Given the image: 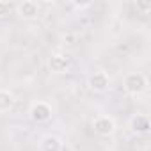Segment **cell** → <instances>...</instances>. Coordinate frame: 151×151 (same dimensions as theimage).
<instances>
[{
	"mask_svg": "<svg viewBox=\"0 0 151 151\" xmlns=\"http://www.w3.org/2000/svg\"><path fill=\"white\" fill-rule=\"evenodd\" d=\"M123 89H124V93L130 94V96H139V94H142V93L147 89V78H146V75L140 73V71L126 73L124 78H123Z\"/></svg>",
	"mask_w": 151,
	"mask_h": 151,
	"instance_id": "1",
	"label": "cell"
},
{
	"mask_svg": "<svg viewBox=\"0 0 151 151\" xmlns=\"http://www.w3.org/2000/svg\"><path fill=\"white\" fill-rule=\"evenodd\" d=\"M52 116H53V109H52V105H50L48 101L39 100V101H34V103L29 107V117H30L34 123H37V124L50 121Z\"/></svg>",
	"mask_w": 151,
	"mask_h": 151,
	"instance_id": "2",
	"label": "cell"
},
{
	"mask_svg": "<svg viewBox=\"0 0 151 151\" xmlns=\"http://www.w3.org/2000/svg\"><path fill=\"white\" fill-rule=\"evenodd\" d=\"M48 68L53 75H64L71 69V59L62 52H55L48 59Z\"/></svg>",
	"mask_w": 151,
	"mask_h": 151,
	"instance_id": "3",
	"label": "cell"
},
{
	"mask_svg": "<svg viewBox=\"0 0 151 151\" xmlns=\"http://www.w3.org/2000/svg\"><path fill=\"white\" fill-rule=\"evenodd\" d=\"M116 121L110 116H96L93 119V130L98 137H110L116 132Z\"/></svg>",
	"mask_w": 151,
	"mask_h": 151,
	"instance_id": "4",
	"label": "cell"
},
{
	"mask_svg": "<svg viewBox=\"0 0 151 151\" xmlns=\"http://www.w3.org/2000/svg\"><path fill=\"white\" fill-rule=\"evenodd\" d=\"M87 86H89V89L93 93H105L110 87V77H109V73L103 71V69H96L89 77Z\"/></svg>",
	"mask_w": 151,
	"mask_h": 151,
	"instance_id": "5",
	"label": "cell"
},
{
	"mask_svg": "<svg viewBox=\"0 0 151 151\" xmlns=\"http://www.w3.org/2000/svg\"><path fill=\"white\" fill-rule=\"evenodd\" d=\"M14 13L22 20H36L39 16V4L34 0H22V2L14 4Z\"/></svg>",
	"mask_w": 151,
	"mask_h": 151,
	"instance_id": "6",
	"label": "cell"
},
{
	"mask_svg": "<svg viewBox=\"0 0 151 151\" xmlns=\"http://www.w3.org/2000/svg\"><path fill=\"white\" fill-rule=\"evenodd\" d=\"M128 128L135 135H147L149 130H151V121L144 114H133L128 119Z\"/></svg>",
	"mask_w": 151,
	"mask_h": 151,
	"instance_id": "7",
	"label": "cell"
},
{
	"mask_svg": "<svg viewBox=\"0 0 151 151\" xmlns=\"http://www.w3.org/2000/svg\"><path fill=\"white\" fill-rule=\"evenodd\" d=\"M62 149H64V144H62L60 137H57V135L48 133V135L41 137V140H39V151H62Z\"/></svg>",
	"mask_w": 151,
	"mask_h": 151,
	"instance_id": "8",
	"label": "cell"
},
{
	"mask_svg": "<svg viewBox=\"0 0 151 151\" xmlns=\"http://www.w3.org/2000/svg\"><path fill=\"white\" fill-rule=\"evenodd\" d=\"M16 100H14V94L7 89H0V114H6L9 110H13Z\"/></svg>",
	"mask_w": 151,
	"mask_h": 151,
	"instance_id": "9",
	"label": "cell"
},
{
	"mask_svg": "<svg viewBox=\"0 0 151 151\" xmlns=\"http://www.w3.org/2000/svg\"><path fill=\"white\" fill-rule=\"evenodd\" d=\"M13 13H14V4L9 2V0H0V20L7 18Z\"/></svg>",
	"mask_w": 151,
	"mask_h": 151,
	"instance_id": "10",
	"label": "cell"
},
{
	"mask_svg": "<svg viewBox=\"0 0 151 151\" xmlns=\"http://www.w3.org/2000/svg\"><path fill=\"white\" fill-rule=\"evenodd\" d=\"M135 6H137V9H140L142 13H149V11H151V2H137Z\"/></svg>",
	"mask_w": 151,
	"mask_h": 151,
	"instance_id": "11",
	"label": "cell"
}]
</instances>
